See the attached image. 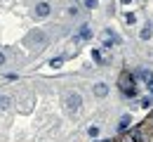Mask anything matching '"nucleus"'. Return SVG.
<instances>
[{"instance_id":"nucleus-6","label":"nucleus","mask_w":153,"mask_h":142,"mask_svg":"<svg viewBox=\"0 0 153 142\" xmlns=\"http://www.w3.org/2000/svg\"><path fill=\"white\" fill-rule=\"evenodd\" d=\"M94 95L97 97H106V95H108V85H106V83H97L94 85Z\"/></svg>"},{"instance_id":"nucleus-8","label":"nucleus","mask_w":153,"mask_h":142,"mask_svg":"<svg viewBox=\"0 0 153 142\" xmlns=\"http://www.w3.org/2000/svg\"><path fill=\"white\" fill-rule=\"evenodd\" d=\"M130 121H132V119H130V116L125 114V116L120 119V123H118V128H120V130H127V128H130Z\"/></svg>"},{"instance_id":"nucleus-18","label":"nucleus","mask_w":153,"mask_h":142,"mask_svg":"<svg viewBox=\"0 0 153 142\" xmlns=\"http://www.w3.org/2000/svg\"><path fill=\"white\" fill-rule=\"evenodd\" d=\"M149 123H151V125H153V111H151V119H149Z\"/></svg>"},{"instance_id":"nucleus-10","label":"nucleus","mask_w":153,"mask_h":142,"mask_svg":"<svg viewBox=\"0 0 153 142\" xmlns=\"http://www.w3.org/2000/svg\"><path fill=\"white\" fill-rule=\"evenodd\" d=\"M87 133H90V137H97V135H99V128H97V125H90Z\"/></svg>"},{"instance_id":"nucleus-17","label":"nucleus","mask_w":153,"mask_h":142,"mask_svg":"<svg viewBox=\"0 0 153 142\" xmlns=\"http://www.w3.org/2000/svg\"><path fill=\"white\" fill-rule=\"evenodd\" d=\"M2 64H5V55L0 52V66H2Z\"/></svg>"},{"instance_id":"nucleus-16","label":"nucleus","mask_w":153,"mask_h":142,"mask_svg":"<svg viewBox=\"0 0 153 142\" xmlns=\"http://www.w3.org/2000/svg\"><path fill=\"white\" fill-rule=\"evenodd\" d=\"M141 107H144V109H149V107H151V100H149V97H144V100H141Z\"/></svg>"},{"instance_id":"nucleus-3","label":"nucleus","mask_w":153,"mask_h":142,"mask_svg":"<svg viewBox=\"0 0 153 142\" xmlns=\"http://www.w3.org/2000/svg\"><path fill=\"white\" fill-rule=\"evenodd\" d=\"M80 104H82V97H80L78 92H68V95H66V109H68V111H78Z\"/></svg>"},{"instance_id":"nucleus-4","label":"nucleus","mask_w":153,"mask_h":142,"mask_svg":"<svg viewBox=\"0 0 153 142\" xmlns=\"http://www.w3.org/2000/svg\"><path fill=\"white\" fill-rule=\"evenodd\" d=\"M134 78L144 81L146 85H149V88H151V85H153V71H151V69H139V71L134 74Z\"/></svg>"},{"instance_id":"nucleus-13","label":"nucleus","mask_w":153,"mask_h":142,"mask_svg":"<svg viewBox=\"0 0 153 142\" xmlns=\"http://www.w3.org/2000/svg\"><path fill=\"white\" fill-rule=\"evenodd\" d=\"M113 43H115V41H111V38H106V41H104V47H106V50H113Z\"/></svg>"},{"instance_id":"nucleus-2","label":"nucleus","mask_w":153,"mask_h":142,"mask_svg":"<svg viewBox=\"0 0 153 142\" xmlns=\"http://www.w3.org/2000/svg\"><path fill=\"white\" fill-rule=\"evenodd\" d=\"M151 135H153V125L149 121H146V125L132 130V140L134 142H151Z\"/></svg>"},{"instance_id":"nucleus-19","label":"nucleus","mask_w":153,"mask_h":142,"mask_svg":"<svg viewBox=\"0 0 153 142\" xmlns=\"http://www.w3.org/2000/svg\"><path fill=\"white\" fill-rule=\"evenodd\" d=\"M120 2H123V5H127V2H132V0H120Z\"/></svg>"},{"instance_id":"nucleus-11","label":"nucleus","mask_w":153,"mask_h":142,"mask_svg":"<svg viewBox=\"0 0 153 142\" xmlns=\"http://www.w3.org/2000/svg\"><path fill=\"white\" fill-rule=\"evenodd\" d=\"M61 64H64V59H61V57H57V59H52V62H50V66H54V69H59Z\"/></svg>"},{"instance_id":"nucleus-9","label":"nucleus","mask_w":153,"mask_h":142,"mask_svg":"<svg viewBox=\"0 0 153 142\" xmlns=\"http://www.w3.org/2000/svg\"><path fill=\"white\" fill-rule=\"evenodd\" d=\"M151 33H153V29H151V26H146V29H141L139 38H141V41H149V38H151Z\"/></svg>"},{"instance_id":"nucleus-1","label":"nucleus","mask_w":153,"mask_h":142,"mask_svg":"<svg viewBox=\"0 0 153 142\" xmlns=\"http://www.w3.org/2000/svg\"><path fill=\"white\" fill-rule=\"evenodd\" d=\"M118 85H120V92H123L125 97H137V88H134V76L132 74H123Z\"/></svg>"},{"instance_id":"nucleus-20","label":"nucleus","mask_w":153,"mask_h":142,"mask_svg":"<svg viewBox=\"0 0 153 142\" xmlns=\"http://www.w3.org/2000/svg\"><path fill=\"white\" fill-rule=\"evenodd\" d=\"M149 90H151V97H153V85H151V88H149Z\"/></svg>"},{"instance_id":"nucleus-14","label":"nucleus","mask_w":153,"mask_h":142,"mask_svg":"<svg viewBox=\"0 0 153 142\" xmlns=\"http://www.w3.org/2000/svg\"><path fill=\"white\" fill-rule=\"evenodd\" d=\"M92 59H94V62H101V52H99V50H92Z\"/></svg>"},{"instance_id":"nucleus-12","label":"nucleus","mask_w":153,"mask_h":142,"mask_svg":"<svg viewBox=\"0 0 153 142\" xmlns=\"http://www.w3.org/2000/svg\"><path fill=\"white\" fill-rule=\"evenodd\" d=\"M10 107V97H0V109H7Z\"/></svg>"},{"instance_id":"nucleus-7","label":"nucleus","mask_w":153,"mask_h":142,"mask_svg":"<svg viewBox=\"0 0 153 142\" xmlns=\"http://www.w3.org/2000/svg\"><path fill=\"white\" fill-rule=\"evenodd\" d=\"M36 14H38V17H47V14H50V5H47V2H38Z\"/></svg>"},{"instance_id":"nucleus-5","label":"nucleus","mask_w":153,"mask_h":142,"mask_svg":"<svg viewBox=\"0 0 153 142\" xmlns=\"http://www.w3.org/2000/svg\"><path fill=\"white\" fill-rule=\"evenodd\" d=\"M87 38H92V29L90 26H80V33L76 36V41H87Z\"/></svg>"},{"instance_id":"nucleus-15","label":"nucleus","mask_w":153,"mask_h":142,"mask_svg":"<svg viewBox=\"0 0 153 142\" xmlns=\"http://www.w3.org/2000/svg\"><path fill=\"white\" fill-rule=\"evenodd\" d=\"M85 7H90V10L97 7V0H85Z\"/></svg>"}]
</instances>
